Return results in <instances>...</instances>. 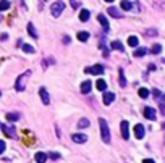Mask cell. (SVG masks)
<instances>
[{
    "mask_svg": "<svg viewBox=\"0 0 165 163\" xmlns=\"http://www.w3.org/2000/svg\"><path fill=\"white\" fill-rule=\"evenodd\" d=\"M99 123H100V136H102V141L105 144L110 142V129H108V124L104 118H99Z\"/></svg>",
    "mask_w": 165,
    "mask_h": 163,
    "instance_id": "cell-1",
    "label": "cell"
},
{
    "mask_svg": "<svg viewBox=\"0 0 165 163\" xmlns=\"http://www.w3.org/2000/svg\"><path fill=\"white\" fill-rule=\"evenodd\" d=\"M31 76V71H26V73H23V74H20L18 76V79H16V86H15V89L18 90V92H23L25 90V86H26V79Z\"/></svg>",
    "mask_w": 165,
    "mask_h": 163,
    "instance_id": "cell-2",
    "label": "cell"
},
{
    "mask_svg": "<svg viewBox=\"0 0 165 163\" xmlns=\"http://www.w3.org/2000/svg\"><path fill=\"white\" fill-rule=\"evenodd\" d=\"M63 8H65V3H63V2H54V3L50 5V13H52V16L58 18L60 15H62Z\"/></svg>",
    "mask_w": 165,
    "mask_h": 163,
    "instance_id": "cell-3",
    "label": "cell"
},
{
    "mask_svg": "<svg viewBox=\"0 0 165 163\" xmlns=\"http://www.w3.org/2000/svg\"><path fill=\"white\" fill-rule=\"evenodd\" d=\"M0 129L3 131V134L7 136V137H12V139H16V129H15V126H8V124H5V123H0Z\"/></svg>",
    "mask_w": 165,
    "mask_h": 163,
    "instance_id": "cell-4",
    "label": "cell"
},
{
    "mask_svg": "<svg viewBox=\"0 0 165 163\" xmlns=\"http://www.w3.org/2000/svg\"><path fill=\"white\" fill-rule=\"evenodd\" d=\"M84 73H91V74H102L104 73V66L102 65H94L84 69Z\"/></svg>",
    "mask_w": 165,
    "mask_h": 163,
    "instance_id": "cell-5",
    "label": "cell"
},
{
    "mask_svg": "<svg viewBox=\"0 0 165 163\" xmlns=\"http://www.w3.org/2000/svg\"><path fill=\"white\" fill-rule=\"evenodd\" d=\"M120 129H121V137H123V139L130 137V124H128V121H121V123H120Z\"/></svg>",
    "mask_w": 165,
    "mask_h": 163,
    "instance_id": "cell-6",
    "label": "cell"
},
{
    "mask_svg": "<svg viewBox=\"0 0 165 163\" xmlns=\"http://www.w3.org/2000/svg\"><path fill=\"white\" fill-rule=\"evenodd\" d=\"M142 113H144V116H146L147 120H151V121H154V120H155V116H157V115H155V110H154L152 107H146Z\"/></svg>",
    "mask_w": 165,
    "mask_h": 163,
    "instance_id": "cell-7",
    "label": "cell"
},
{
    "mask_svg": "<svg viewBox=\"0 0 165 163\" xmlns=\"http://www.w3.org/2000/svg\"><path fill=\"white\" fill-rule=\"evenodd\" d=\"M71 139H73V142H76V144H84L87 141V136L82 134V132H78V134L71 136Z\"/></svg>",
    "mask_w": 165,
    "mask_h": 163,
    "instance_id": "cell-8",
    "label": "cell"
},
{
    "mask_svg": "<svg viewBox=\"0 0 165 163\" xmlns=\"http://www.w3.org/2000/svg\"><path fill=\"white\" fill-rule=\"evenodd\" d=\"M97 20H99V23L104 26V33H108V31H110V26H108V21H107V18H105V15L100 13L99 16H97Z\"/></svg>",
    "mask_w": 165,
    "mask_h": 163,
    "instance_id": "cell-9",
    "label": "cell"
},
{
    "mask_svg": "<svg viewBox=\"0 0 165 163\" xmlns=\"http://www.w3.org/2000/svg\"><path fill=\"white\" fill-rule=\"evenodd\" d=\"M39 95H41L42 102L46 103V105H49V103H50V97H49V94H47L46 87H41V90H39Z\"/></svg>",
    "mask_w": 165,
    "mask_h": 163,
    "instance_id": "cell-10",
    "label": "cell"
},
{
    "mask_svg": "<svg viewBox=\"0 0 165 163\" xmlns=\"http://www.w3.org/2000/svg\"><path fill=\"white\" fill-rule=\"evenodd\" d=\"M91 89H92V82L91 81L81 82V92H82V94H89V92H91Z\"/></svg>",
    "mask_w": 165,
    "mask_h": 163,
    "instance_id": "cell-11",
    "label": "cell"
},
{
    "mask_svg": "<svg viewBox=\"0 0 165 163\" xmlns=\"http://www.w3.org/2000/svg\"><path fill=\"white\" fill-rule=\"evenodd\" d=\"M134 136H136L138 139L144 137V126H142V124H136V126H134Z\"/></svg>",
    "mask_w": 165,
    "mask_h": 163,
    "instance_id": "cell-12",
    "label": "cell"
},
{
    "mask_svg": "<svg viewBox=\"0 0 165 163\" xmlns=\"http://www.w3.org/2000/svg\"><path fill=\"white\" fill-rule=\"evenodd\" d=\"M113 100H115V94H112V92H105V95H104V105H110Z\"/></svg>",
    "mask_w": 165,
    "mask_h": 163,
    "instance_id": "cell-13",
    "label": "cell"
},
{
    "mask_svg": "<svg viewBox=\"0 0 165 163\" xmlns=\"http://www.w3.org/2000/svg\"><path fill=\"white\" fill-rule=\"evenodd\" d=\"M34 158H36L37 163H46L47 162V153H44V152H37Z\"/></svg>",
    "mask_w": 165,
    "mask_h": 163,
    "instance_id": "cell-14",
    "label": "cell"
},
{
    "mask_svg": "<svg viewBox=\"0 0 165 163\" xmlns=\"http://www.w3.org/2000/svg\"><path fill=\"white\" fill-rule=\"evenodd\" d=\"M108 15H110V16H115V18H123L121 12H118L115 7H108Z\"/></svg>",
    "mask_w": 165,
    "mask_h": 163,
    "instance_id": "cell-15",
    "label": "cell"
},
{
    "mask_svg": "<svg viewBox=\"0 0 165 163\" xmlns=\"http://www.w3.org/2000/svg\"><path fill=\"white\" fill-rule=\"evenodd\" d=\"M89 16H91L89 10H81V12H79V20H81L82 23H86V21L89 20Z\"/></svg>",
    "mask_w": 165,
    "mask_h": 163,
    "instance_id": "cell-16",
    "label": "cell"
},
{
    "mask_svg": "<svg viewBox=\"0 0 165 163\" xmlns=\"http://www.w3.org/2000/svg\"><path fill=\"white\" fill-rule=\"evenodd\" d=\"M28 33H29V36H31V37L37 39V31H36V28H34L33 23H28Z\"/></svg>",
    "mask_w": 165,
    "mask_h": 163,
    "instance_id": "cell-17",
    "label": "cell"
},
{
    "mask_svg": "<svg viewBox=\"0 0 165 163\" xmlns=\"http://www.w3.org/2000/svg\"><path fill=\"white\" fill-rule=\"evenodd\" d=\"M110 47H112V49H113V50H120V52H125V47H123V44H121V42H120V41H113V42H112V45H110Z\"/></svg>",
    "mask_w": 165,
    "mask_h": 163,
    "instance_id": "cell-18",
    "label": "cell"
},
{
    "mask_svg": "<svg viewBox=\"0 0 165 163\" xmlns=\"http://www.w3.org/2000/svg\"><path fill=\"white\" fill-rule=\"evenodd\" d=\"M95 87H97V89H99L100 92H104V90L107 89V82L104 81V79H99V81L95 82Z\"/></svg>",
    "mask_w": 165,
    "mask_h": 163,
    "instance_id": "cell-19",
    "label": "cell"
},
{
    "mask_svg": "<svg viewBox=\"0 0 165 163\" xmlns=\"http://www.w3.org/2000/svg\"><path fill=\"white\" fill-rule=\"evenodd\" d=\"M87 39H89V33H86V31H81V33H78V41L86 42Z\"/></svg>",
    "mask_w": 165,
    "mask_h": 163,
    "instance_id": "cell-20",
    "label": "cell"
},
{
    "mask_svg": "<svg viewBox=\"0 0 165 163\" xmlns=\"http://www.w3.org/2000/svg\"><path fill=\"white\" fill-rule=\"evenodd\" d=\"M138 94H139V97H141V98H147L151 92H149V90L146 89V87H141V89L138 90Z\"/></svg>",
    "mask_w": 165,
    "mask_h": 163,
    "instance_id": "cell-21",
    "label": "cell"
},
{
    "mask_svg": "<svg viewBox=\"0 0 165 163\" xmlns=\"http://www.w3.org/2000/svg\"><path fill=\"white\" fill-rule=\"evenodd\" d=\"M21 49L25 50L26 53H34V52H36V49H34V47H33L31 44H25V45H21Z\"/></svg>",
    "mask_w": 165,
    "mask_h": 163,
    "instance_id": "cell-22",
    "label": "cell"
},
{
    "mask_svg": "<svg viewBox=\"0 0 165 163\" xmlns=\"http://www.w3.org/2000/svg\"><path fill=\"white\" fill-rule=\"evenodd\" d=\"M138 44H139V41H138L136 36L128 37V45H131V47H138Z\"/></svg>",
    "mask_w": 165,
    "mask_h": 163,
    "instance_id": "cell-23",
    "label": "cell"
},
{
    "mask_svg": "<svg viewBox=\"0 0 165 163\" xmlns=\"http://www.w3.org/2000/svg\"><path fill=\"white\" fill-rule=\"evenodd\" d=\"M146 53H147V49L141 47V49H136V50H134V57H144Z\"/></svg>",
    "mask_w": 165,
    "mask_h": 163,
    "instance_id": "cell-24",
    "label": "cell"
},
{
    "mask_svg": "<svg viewBox=\"0 0 165 163\" xmlns=\"http://www.w3.org/2000/svg\"><path fill=\"white\" fill-rule=\"evenodd\" d=\"M21 115L20 113H7V120L8 121H16V120H20Z\"/></svg>",
    "mask_w": 165,
    "mask_h": 163,
    "instance_id": "cell-25",
    "label": "cell"
},
{
    "mask_svg": "<svg viewBox=\"0 0 165 163\" xmlns=\"http://www.w3.org/2000/svg\"><path fill=\"white\" fill-rule=\"evenodd\" d=\"M89 126V120L87 118H81L78 121V128H87Z\"/></svg>",
    "mask_w": 165,
    "mask_h": 163,
    "instance_id": "cell-26",
    "label": "cell"
},
{
    "mask_svg": "<svg viewBox=\"0 0 165 163\" xmlns=\"http://www.w3.org/2000/svg\"><path fill=\"white\" fill-rule=\"evenodd\" d=\"M120 86L125 87L126 86V79H125V73H123V69L120 68Z\"/></svg>",
    "mask_w": 165,
    "mask_h": 163,
    "instance_id": "cell-27",
    "label": "cell"
},
{
    "mask_svg": "<svg viewBox=\"0 0 165 163\" xmlns=\"http://www.w3.org/2000/svg\"><path fill=\"white\" fill-rule=\"evenodd\" d=\"M160 52H162V45L160 44H155L152 49H151V53H154V55H157V53H160Z\"/></svg>",
    "mask_w": 165,
    "mask_h": 163,
    "instance_id": "cell-28",
    "label": "cell"
},
{
    "mask_svg": "<svg viewBox=\"0 0 165 163\" xmlns=\"http://www.w3.org/2000/svg\"><path fill=\"white\" fill-rule=\"evenodd\" d=\"M50 157V160H60L62 158V155L57 153V152H50V153H47V158Z\"/></svg>",
    "mask_w": 165,
    "mask_h": 163,
    "instance_id": "cell-29",
    "label": "cell"
},
{
    "mask_svg": "<svg viewBox=\"0 0 165 163\" xmlns=\"http://www.w3.org/2000/svg\"><path fill=\"white\" fill-rule=\"evenodd\" d=\"M100 50H104V55H105V57H108V50H107V45H105V39H102V41H100Z\"/></svg>",
    "mask_w": 165,
    "mask_h": 163,
    "instance_id": "cell-30",
    "label": "cell"
},
{
    "mask_svg": "<svg viewBox=\"0 0 165 163\" xmlns=\"http://www.w3.org/2000/svg\"><path fill=\"white\" fill-rule=\"evenodd\" d=\"M159 103H160V110H162V113L165 115V95H160V97H159Z\"/></svg>",
    "mask_w": 165,
    "mask_h": 163,
    "instance_id": "cell-31",
    "label": "cell"
},
{
    "mask_svg": "<svg viewBox=\"0 0 165 163\" xmlns=\"http://www.w3.org/2000/svg\"><path fill=\"white\" fill-rule=\"evenodd\" d=\"M120 5H121V8H123V10H126V12L133 8V3H131V2H121Z\"/></svg>",
    "mask_w": 165,
    "mask_h": 163,
    "instance_id": "cell-32",
    "label": "cell"
},
{
    "mask_svg": "<svg viewBox=\"0 0 165 163\" xmlns=\"http://www.w3.org/2000/svg\"><path fill=\"white\" fill-rule=\"evenodd\" d=\"M12 7L10 2H0V12H3V10H8Z\"/></svg>",
    "mask_w": 165,
    "mask_h": 163,
    "instance_id": "cell-33",
    "label": "cell"
},
{
    "mask_svg": "<svg viewBox=\"0 0 165 163\" xmlns=\"http://www.w3.org/2000/svg\"><path fill=\"white\" fill-rule=\"evenodd\" d=\"M5 147H7V145H5V142H3V141H0V153H3V152H5Z\"/></svg>",
    "mask_w": 165,
    "mask_h": 163,
    "instance_id": "cell-34",
    "label": "cell"
},
{
    "mask_svg": "<svg viewBox=\"0 0 165 163\" xmlns=\"http://www.w3.org/2000/svg\"><path fill=\"white\" fill-rule=\"evenodd\" d=\"M146 34H147V36H155V34H157V31H155V29H149V31H147Z\"/></svg>",
    "mask_w": 165,
    "mask_h": 163,
    "instance_id": "cell-35",
    "label": "cell"
},
{
    "mask_svg": "<svg viewBox=\"0 0 165 163\" xmlns=\"http://www.w3.org/2000/svg\"><path fill=\"white\" fill-rule=\"evenodd\" d=\"M79 5H81L79 2H71V7H73V8H78Z\"/></svg>",
    "mask_w": 165,
    "mask_h": 163,
    "instance_id": "cell-36",
    "label": "cell"
},
{
    "mask_svg": "<svg viewBox=\"0 0 165 163\" xmlns=\"http://www.w3.org/2000/svg\"><path fill=\"white\" fill-rule=\"evenodd\" d=\"M152 94H154V95H155V97H157V98L160 97V92H159V90H157V89H154V90H152Z\"/></svg>",
    "mask_w": 165,
    "mask_h": 163,
    "instance_id": "cell-37",
    "label": "cell"
},
{
    "mask_svg": "<svg viewBox=\"0 0 165 163\" xmlns=\"http://www.w3.org/2000/svg\"><path fill=\"white\" fill-rule=\"evenodd\" d=\"M142 163H154V160L152 158H144V160H142Z\"/></svg>",
    "mask_w": 165,
    "mask_h": 163,
    "instance_id": "cell-38",
    "label": "cell"
},
{
    "mask_svg": "<svg viewBox=\"0 0 165 163\" xmlns=\"http://www.w3.org/2000/svg\"><path fill=\"white\" fill-rule=\"evenodd\" d=\"M8 39V34H2V41H7Z\"/></svg>",
    "mask_w": 165,
    "mask_h": 163,
    "instance_id": "cell-39",
    "label": "cell"
},
{
    "mask_svg": "<svg viewBox=\"0 0 165 163\" xmlns=\"http://www.w3.org/2000/svg\"><path fill=\"white\" fill-rule=\"evenodd\" d=\"M149 69H151V71H154V69H155V65H152V63H151V65H149Z\"/></svg>",
    "mask_w": 165,
    "mask_h": 163,
    "instance_id": "cell-40",
    "label": "cell"
},
{
    "mask_svg": "<svg viewBox=\"0 0 165 163\" xmlns=\"http://www.w3.org/2000/svg\"><path fill=\"white\" fill-rule=\"evenodd\" d=\"M0 95H2V92H0Z\"/></svg>",
    "mask_w": 165,
    "mask_h": 163,
    "instance_id": "cell-41",
    "label": "cell"
}]
</instances>
